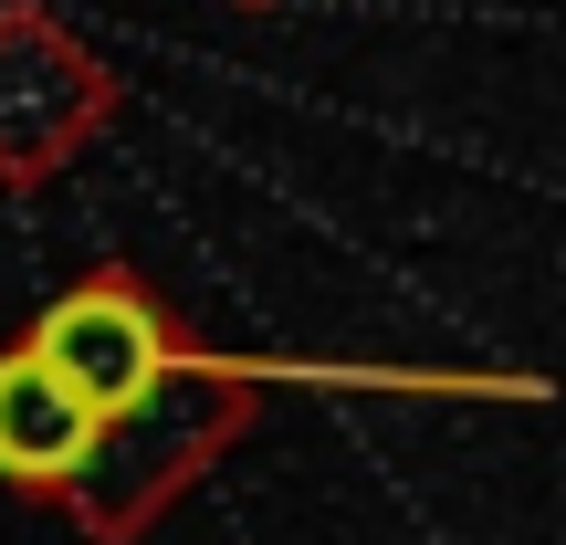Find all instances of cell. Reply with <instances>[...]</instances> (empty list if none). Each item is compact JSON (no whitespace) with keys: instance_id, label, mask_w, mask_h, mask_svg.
I'll use <instances>...</instances> for the list:
<instances>
[{"instance_id":"obj_1","label":"cell","mask_w":566,"mask_h":545,"mask_svg":"<svg viewBox=\"0 0 566 545\" xmlns=\"http://www.w3.org/2000/svg\"><path fill=\"white\" fill-rule=\"evenodd\" d=\"M252 420H263V367L200 346V357H189L147 409L105 420L95 472H84L74 504H63V514H74V535L84 545H147V535L168 525V504H189V493L252 441Z\"/></svg>"},{"instance_id":"obj_2","label":"cell","mask_w":566,"mask_h":545,"mask_svg":"<svg viewBox=\"0 0 566 545\" xmlns=\"http://www.w3.org/2000/svg\"><path fill=\"white\" fill-rule=\"evenodd\" d=\"M21 346H32V357L53 367V378L74 388L84 409H95V430L126 420V409H147L189 357H200V336L168 315V294H158L137 263H126V252L84 263L32 325H21Z\"/></svg>"},{"instance_id":"obj_5","label":"cell","mask_w":566,"mask_h":545,"mask_svg":"<svg viewBox=\"0 0 566 545\" xmlns=\"http://www.w3.org/2000/svg\"><path fill=\"white\" fill-rule=\"evenodd\" d=\"M231 11H283V0H231Z\"/></svg>"},{"instance_id":"obj_3","label":"cell","mask_w":566,"mask_h":545,"mask_svg":"<svg viewBox=\"0 0 566 545\" xmlns=\"http://www.w3.org/2000/svg\"><path fill=\"white\" fill-rule=\"evenodd\" d=\"M126 84L95 42L42 0H0V189L32 200L116 126Z\"/></svg>"},{"instance_id":"obj_4","label":"cell","mask_w":566,"mask_h":545,"mask_svg":"<svg viewBox=\"0 0 566 545\" xmlns=\"http://www.w3.org/2000/svg\"><path fill=\"white\" fill-rule=\"evenodd\" d=\"M95 441H105L95 409H84L74 388L11 336V346H0V483L63 514V504H74V483L95 472Z\"/></svg>"}]
</instances>
